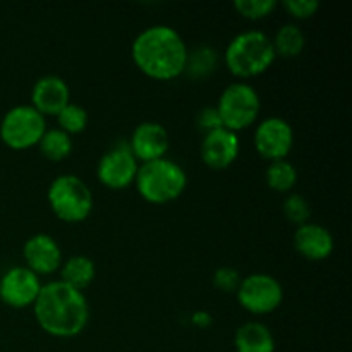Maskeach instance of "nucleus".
Instances as JSON below:
<instances>
[{"label": "nucleus", "mask_w": 352, "mask_h": 352, "mask_svg": "<svg viewBox=\"0 0 352 352\" xmlns=\"http://www.w3.org/2000/svg\"><path fill=\"white\" fill-rule=\"evenodd\" d=\"M284 9L296 19H308L318 12L320 2L318 0H285Z\"/></svg>", "instance_id": "nucleus-27"}, {"label": "nucleus", "mask_w": 352, "mask_h": 352, "mask_svg": "<svg viewBox=\"0 0 352 352\" xmlns=\"http://www.w3.org/2000/svg\"><path fill=\"white\" fill-rule=\"evenodd\" d=\"M57 120L58 126H60V131H64L65 134H69V136L71 134H79L88 126V112L81 105L69 103L67 107H64L58 112Z\"/></svg>", "instance_id": "nucleus-23"}, {"label": "nucleus", "mask_w": 352, "mask_h": 352, "mask_svg": "<svg viewBox=\"0 0 352 352\" xmlns=\"http://www.w3.org/2000/svg\"><path fill=\"white\" fill-rule=\"evenodd\" d=\"M48 203L55 217L67 223H78L91 213L93 195L78 175L64 174L54 179L48 188Z\"/></svg>", "instance_id": "nucleus-5"}, {"label": "nucleus", "mask_w": 352, "mask_h": 352, "mask_svg": "<svg viewBox=\"0 0 352 352\" xmlns=\"http://www.w3.org/2000/svg\"><path fill=\"white\" fill-rule=\"evenodd\" d=\"M95 263L89 260L88 256H82V254H78V256H72L62 265L60 280L64 284L71 285L76 291H81L88 287L89 284L95 278Z\"/></svg>", "instance_id": "nucleus-18"}, {"label": "nucleus", "mask_w": 352, "mask_h": 352, "mask_svg": "<svg viewBox=\"0 0 352 352\" xmlns=\"http://www.w3.org/2000/svg\"><path fill=\"white\" fill-rule=\"evenodd\" d=\"M215 109L222 120V126L232 133H237L250 127L258 119L260 96L253 86L246 82H234L223 89Z\"/></svg>", "instance_id": "nucleus-6"}, {"label": "nucleus", "mask_w": 352, "mask_h": 352, "mask_svg": "<svg viewBox=\"0 0 352 352\" xmlns=\"http://www.w3.org/2000/svg\"><path fill=\"white\" fill-rule=\"evenodd\" d=\"M192 323L198 327H208L210 323H212V316L208 315V313H203V311H198L192 315Z\"/></svg>", "instance_id": "nucleus-29"}, {"label": "nucleus", "mask_w": 352, "mask_h": 352, "mask_svg": "<svg viewBox=\"0 0 352 352\" xmlns=\"http://www.w3.org/2000/svg\"><path fill=\"white\" fill-rule=\"evenodd\" d=\"M275 60L272 40L261 31H246L232 38L226 50V64L237 78H254L270 69Z\"/></svg>", "instance_id": "nucleus-4"}, {"label": "nucleus", "mask_w": 352, "mask_h": 352, "mask_svg": "<svg viewBox=\"0 0 352 352\" xmlns=\"http://www.w3.org/2000/svg\"><path fill=\"white\" fill-rule=\"evenodd\" d=\"M237 352H275V339L268 327L260 322H250L239 327L236 332Z\"/></svg>", "instance_id": "nucleus-17"}, {"label": "nucleus", "mask_w": 352, "mask_h": 352, "mask_svg": "<svg viewBox=\"0 0 352 352\" xmlns=\"http://www.w3.org/2000/svg\"><path fill=\"white\" fill-rule=\"evenodd\" d=\"M234 7L246 19L258 21L270 16L277 7V2L275 0H237Z\"/></svg>", "instance_id": "nucleus-24"}, {"label": "nucleus", "mask_w": 352, "mask_h": 352, "mask_svg": "<svg viewBox=\"0 0 352 352\" xmlns=\"http://www.w3.org/2000/svg\"><path fill=\"white\" fill-rule=\"evenodd\" d=\"M40 291V278L26 267L10 268L0 278V299L10 308L33 306Z\"/></svg>", "instance_id": "nucleus-10"}, {"label": "nucleus", "mask_w": 352, "mask_h": 352, "mask_svg": "<svg viewBox=\"0 0 352 352\" xmlns=\"http://www.w3.org/2000/svg\"><path fill=\"white\" fill-rule=\"evenodd\" d=\"M219 65V54L210 47H198L192 52H188L184 72L191 79H205L217 71Z\"/></svg>", "instance_id": "nucleus-20"}, {"label": "nucleus", "mask_w": 352, "mask_h": 352, "mask_svg": "<svg viewBox=\"0 0 352 352\" xmlns=\"http://www.w3.org/2000/svg\"><path fill=\"white\" fill-rule=\"evenodd\" d=\"M133 60L148 78L170 81L184 74L188 47L174 28L157 24L141 31L133 41Z\"/></svg>", "instance_id": "nucleus-1"}, {"label": "nucleus", "mask_w": 352, "mask_h": 352, "mask_svg": "<svg viewBox=\"0 0 352 352\" xmlns=\"http://www.w3.org/2000/svg\"><path fill=\"white\" fill-rule=\"evenodd\" d=\"M47 131L45 117L31 105H17L3 116L0 138L12 150H26L40 143Z\"/></svg>", "instance_id": "nucleus-7"}, {"label": "nucleus", "mask_w": 352, "mask_h": 352, "mask_svg": "<svg viewBox=\"0 0 352 352\" xmlns=\"http://www.w3.org/2000/svg\"><path fill=\"white\" fill-rule=\"evenodd\" d=\"M239 305L253 315H268L282 305L284 289L277 278L267 274H253L243 278L236 291Z\"/></svg>", "instance_id": "nucleus-8"}, {"label": "nucleus", "mask_w": 352, "mask_h": 352, "mask_svg": "<svg viewBox=\"0 0 352 352\" xmlns=\"http://www.w3.org/2000/svg\"><path fill=\"white\" fill-rule=\"evenodd\" d=\"M196 126H198V129L203 131L205 134L223 127L215 107H206V109H203L201 112L198 113V117H196Z\"/></svg>", "instance_id": "nucleus-28"}, {"label": "nucleus", "mask_w": 352, "mask_h": 352, "mask_svg": "<svg viewBox=\"0 0 352 352\" xmlns=\"http://www.w3.org/2000/svg\"><path fill=\"white\" fill-rule=\"evenodd\" d=\"M294 248L306 260L322 261L332 254L333 237L325 227L308 222L305 226H299L296 230Z\"/></svg>", "instance_id": "nucleus-16"}, {"label": "nucleus", "mask_w": 352, "mask_h": 352, "mask_svg": "<svg viewBox=\"0 0 352 352\" xmlns=\"http://www.w3.org/2000/svg\"><path fill=\"white\" fill-rule=\"evenodd\" d=\"M26 268L36 275L54 274L62 263V253L58 244L47 234H36L30 237L23 248Z\"/></svg>", "instance_id": "nucleus-14"}, {"label": "nucleus", "mask_w": 352, "mask_h": 352, "mask_svg": "<svg viewBox=\"0 0 352 352\" xmlns=\"http://www.w3.org/2000/svg\"><path fill=\"white\" fill-rule=\"evenodd\" d=\"M69 86L58 76H45L38 79L31 91V102L33 109L41 116H58L64 107L69 105Z\"/></svg>", "instance_id": "nucleus-15"}, {"label": "nucleus", "mask_w": 352, "mask_h": 352, "mask_svg": "<svg viewBox=\"0 0 352 352\" xmlns=\"http://www.w3.org/2000/svg\"><path fill=\"white\" fill-rule=\"evenodd\" d=\"M241 280L243 278H241L239 272L234 270L232 267L219 268L215 272V275H213V284L222 292H236L239 289Z\"/></svg>", "instance_id": "nucleus-26"}, {"label": "nucleus", "mask_w": 352, "mask_h": 352, "mask_svg": "<svg viewBox=\"0 0 352 352\" xmlns=\"http://www.w3.org/2000/svg\"><path fill=\"white\" fill-rule=\"evenodd\" d=\"M33 306L38 325L48 336L58 339L79 336L89 318V308L85 294L62 280L41 285V291Z\"/></svg>", "instance_id": "nucleus-2"}, {"label": "nucleus", "mask_w": 352, "mask_h": 352, "mask_svg": "<svg viewBox=\"0 0 352 352\" xmlns=\"http://www.w3.org/2000/svg\"><path fill=\"white\" fill-rule=\"evenodd\" d=\"M41 155L45 158L52 162H60L64 158H67L72 151V141L69 134H65L60 129H50L45 131V134L41 136L40 143Z\"/></svg>", "instance_id": "nucleus-21"}, {"label": "nucleus", "mask_w": 352, "mask_h": 352, "mask_svg": "<svg viewBox=\"0 0 352 352\" xmlns=\"http://www.w3.org/2000/svg\"><path fill=\"white\" fill-rule=\"evenodd\" d=\"M284 213L289 222L296 223L298 227L305 226L311 217V205L301 195H291L284 201Z\"/></svg>", "instance_id": "nucleus-25"}, {"label": "nucleus", "mask_w": 352, "mask_h": 352, "mask_svg": "<svg viewBox=\"0 0 352 352\" xmlns=\"http://www.w3.org/2000/svg\"><path fill=\"white\" fill-rule=\"evenodd\" d=\"M298 182V170L287 160L272 162L267 168V184L277 192H287Z\"/></svg>", "instance_id": "nucleus-22"}, {"label": "nucleus", "mask_w": 352, "mask_h": 352, "mask_svg": "<svg viewBox=\"0 0 352 352\" xmlns=\"http://www.w3.org/2000/svg\"><path fill=\"white\" fill-rule=\"evenodd\" d=\"M138 168L140 165H138L129 144L120 143L100 158L96 175H98V181L107 188L124 189L133 184Z\"/></svg>", "instance_id": "nucleus-9"}, {"label": "nucleus", "mask_w": 352, "mask_h": 352, "mask_svg": "<svg viewBox=\"0 0 352 352\" xmlns=\"http://www.w3.org/2000/svg\"><path fill=\"white\" fill-rule=\"evenodd\" d=\"M305 43V34H302V31L296 24H285V26H282L277 31L274 40H272L275 57L284 58H294L298 55H301Z\"/></svg>", "instance_id": "nucleus-19"}, {"label": "nucleus", "mask_w": 352, "mask_h": 352, "mask_svg": "<svg viewBox=\"0 0 352 352\" xmlns=\"http://www.w3.org/2000/svg\"><path fill=\"white\" fill-rule=\"evenodd\" d=\"M134 182L141 198L153 205H165L184 192L188 175L179 164L168 158H160L141 165Z\"/></svg>", "instance_id": "nucleus-3"}, {"label": "nucleus", "mask_w": 352, "mask_h": 352, "mask_svg": "<svg viewBox=\"0 0 352 352\" xmlns=\"http://www.w3.org/2000/svg\"><path fill=\"white\" fill-rule=\"evenodd\" d=\"M239 157V138L236 133L220 127L205 134L201 141V160L213 170L229 168Z\"/></svg>", "instance_id": "nucleus-12"}, {"label": "nucleus", "mask_w": 352, "mask_h": 352, "mask_svg": "<svg viewBox=\"0 0 352 352\" xmlns=\"http://www.w3.org/2000/svg\"><path fill=\"white\" fill-rule=\"evenodd\" d=\"M168 133L162 124L143 122L134 129L129 148L134 158L143 164L165 158L168 150Z\"/></svg>", "instance_id": "nucleus-13"}, {"label": "nucleus", "mask_w": 352, "mask_h": 352, "mask_svg": "<svg viewBox=\"0 0 352 352\" xmlns=\"http://www.w3.org/2000/svg\"><path fill=\"white\" fill-rule=\"evenodd\" d=\"M294 143V133L287 120L270 117L256 127L254 146L263 158L272 162L285 160Z\"/></svg>", "instance_id": "nucleus-11"}]
</instances>
